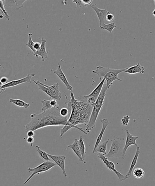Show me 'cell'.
I'll return each mask as SVG.
<instances>
[{"mask_svg": "<svg viewBox=\"0 0 155 186\" xmlns=\"http://www.w3.org/2000/svg\"><path fill=\"white\" fill-rule=\"evenodd\" d=\"M41 43L40 42H34V50L35 51H37L39 50L40 49V48L41 47Z\"/></svg>", "mask_w": 155, "mask_h": 186, "instance_id": "d590c367", "label": "cell"}, {"mask_svg": "<svg viewBox=\"0 0 155 186\" xmlns=\"http://www.w3.org/2000/svg\"><path fill=\"white\" fill-rule=\"evenodd\" d=\"M73 2L76 4L77 8H81V7H86L84 4L82 3L81 0H73Z\"/></svg>", "mask_w": 155, "mask_h": 186, "instance_id": "1f68e13d", "label": "cell"}, {"mask_svg": "<svg viewBox=\"0 0 155 186\" xmlns=\"http://www.w3.org/2000/svg\"><path fill=\"white\" fill-rule=\"evenodd\" d=\"M109 140L101 142L97 147L95 150L93 151V154H94L95 152H98V153L103 154L105 156L107 154L106 149H107V144L109 143Z\"/></svg>", "mask_w": 155, "mask_h": 186, "instance_id": "ffe728a7", "label": "cell"}, {"mask_svg": "<svg viewBox=\"0 0 155 186\" xmlns=\"http://www.w3.org/2000/svg\"><path fill=\"white\" fill-rule=\"evenodd\" d=\"M35 76V75L34 74H30L28 75L25 77L21 79H17V80H12L10 82H8L6 84L3 85L0 88V94L4 92L7 88L10 87H14L17 85H21L23 83H31V79L32 77Z\"/></svg>", "mask_w": 155, "mask_h": 186, "instance_id": "30bf717a", "label": "cell"}, {"mask_svg": "<svg viewBox=\"0 0 155 186\" xmlns=\"http://www.w3.org/2000/svg\"><path fill=\"white\" fill-rule=\"evenodd\" d=\"M108 89L109 88L107 86V84L104 83L101 93L97 99L93 108L92 112L89 123L86 125V130L87 131V133H89L92 129L95 127L96 122L98 118L100 111L103 108L105 97Z\"/></svg>", "mask_w": 155, "mask_h": 186, "instance_id": "3957f363", "label": "cell"}, {"mask_svg": "<svg viewBox=\"0 0 155 186\" xmlns=\"http://www.w3.org/2000/svg\"><path fill=\"white\" fill-rule=\"evenodd\" d=\"M97 155V157L99 158V159L103 161V163H104V164L105 165V166H106V167H107V168L108 169L114 172H115V173L116 174L117 176L118 179H119L121 182H122V181L128 179V178L126 176V175L125 176V175L121 174L120 172H119L117 171L116 169L114 163L111 162V161H109L108 160V158L105 157V155L99 153H98Z\"/></svg>", "mask_w": 155, "mask_h": 186, "instance_id": "ba28073f", "label": "cell"}, {"mask_svg": "<svg viewBox=\"0 0 155 186\" xmlns=\"http://www.w3.org/2000/svg\"><path fill=\"white\" fill-rule=\"evenodd\" d=\"M3 17H4L2 16V15H0V18H1V19H2Z\"/></svg>", "mask_w": 155, "mask_h": 186, "instance_id": "b9f144b4", "label": "cell"}, {"mask_svg": "<svg viewBox=\"0 0 155 186\" xmlns=\"http://www.w3.org/2000/svg\"><path fill=\"white\" fill-rule=\"evenodd\" d=\"M91 7L93 9L95 12L96 13L97 17L99 19V26H101L103 24H104L105 20H106V15H107L108 10L107 9H102L98 8L96 4L91 5Z\"/></svg>", "mask_w": 155, "mask_h": 186, "instance_id": "5bb4252c", "label": "cell"}, {"mask_svg": "<svg viewBox=\"0 0 155 186\" xmlns=\"http://www.w3.org/2000/svg\"><path fill=\"white\" fill-rule=\"evenodd\" d=\"M111 146L109 151L105 155V157L108 159L116 158L120 160H124L126 157L123 154L125 144V139L116 137L111 140Z\"/></svg>", "mask_w": 155, "mask_h": 186, "instance_id": "5b68a950", "label": "cell"}, {"mask_svg": "<svg viewBox=\"0 0 155 186\" xmlns=\"http://www.w3.org/2000/svg\"><path fill=\"white\" fill-rule=\"evenodd\" d=\"M133 172L134 177L137 179H141L145 175L144 170L140 168H137L133 170Z\"/></svg>", "mask_w": 155, "mask_h": 186, "instance_id": "cb8c5ba5", "label": "cell"}, {"mask_svg": "<svg viewBox=\"0 0 155 186\" xmlns=\"http://www.w3.org/2000/svg\"><path fill=\"white\" fill-rule=\"evenodd\" d=\"M154 2L155 3V0H154Z\"/></svg>", "mask_w": 155, "mask_h": 186, "instance_id": "7bdbcfd3", "label": "cell"}, {"mask_svg": "<svg viewBox=\"0 0 155 186\" xmlns=\"http://www.w3.org/2000/svg\"><path fill=\"white\" fill-rule=\"evenodd\" d=\"M140 148L138 146L137 148L136 152L134 156L133 159V160H132V162H131V165H130L129 172H128L127 175H126V176H127L128 178H130V177H131V176H132V172H133V170L135 166L137 164L138 158L139 155L140 154Z\"/></svg>", "mask_w": 155, "mask_h": 186, "instance_id": "ac0fdd59", "label": "cell"}, {"mask_svg": "<svg viewBox=\"0 0 155 186\" xmlns=\"http://www.w3.org/2000/svg\"><path fill=\"white\" fill-rule=\"evenodd\" d=\"M26 1H17V0H14V2L15 3V5L14 6V7H15L16 8V10H18L20 9V8H22L23 7V4Z\"/></svg>", "mask_w": 155, "mask_h": 186, "instance_id": "4dcf8cb0", "label": "cell"}, {"mask_svg": "<svg viewBox=\"0 0 155 186\" xmlns=\"http://www.w3.org/2000/svg\"><path fill=\"white\" fill-rule=\"evenodd\" d=\"M49 157H50L52 161H53L57 166H59L61 168L63 172V175L65 177H67L66 172V168H65V161H66V157L65 155L61 156H55L48 154Z\"/></svg>", "mask_w": 155, "mask_h": 186, "instance_id": "8fae6325", "label": "cell"}, {"mask_svg": "<svg viewBox=\"0 0 155 186\" xmlns=\"http://www.w3.org/2000/svg\"><path fill=\"white\" fill-rule=\"evenodd\" d=\"M114 18V16L113 14L110 13L109 11H108L106 17V21L109 22H112Z\"/></svg>", "mask_w": 155, "mask_h": 186, "instance_id": "d6a6232c", "label": "cell"}, {"mask_svg": "<svg viewBox=\"0 0 155 186\" xmlns=\"http://www.w3.org/2000/svg\"><path fill=\"white\" fill-rule=\"evenodd\" d=\"M105 79L103 78L102 81L100 82L99 84L97 86V87L93 90L92 92L89 95H84V97L86 101L88 102L89 103L94 106L95 102L98 98V96L100 95L103 88V85L105 83Z\"/></svg>", "mask_w": 155, "mask_h": 186, "instance_id": "9c48e42d", "label": "cell"}, {"mask_svg": "<svg viewBox=\"0 0 155 186\" xmlns=\"http://www.w3.org/2000/svg\"><path fill=\"white\" fill-rule=\"evenodd\" d=\"M47 41L44 37H42V43H41V47L39 50L36 51L34 56L38 58L39 56H41L42 60L44 62L46 59L47 58L48 55V52L46 50V45Z\"/></svg>", "mask_w": 155, "mask_h": 186, "instance_id": "2e32d148", "label": "cell"}, {"mask_svg": "<svg viewBox=\"0 0 155 186\" xmlns=\"http://www.w3.org/2000/svg\"><path fill=\"white\" fill-rule=\"evenodd\" d=\"M0 81L2 82V84L3 85H4V84L8 83V79L6 77H2L1 78V79H0Z\"/></svg>", "mask_w": 155, "mask_h": 186, "instance_id": "74e56055", "label": "cell"}, {"mask_svg": "<svg viewBox=\"0 0 155 186\" xmlns=\"http://www.w3.org/2000/svg\"><path fill=\"white\" fill-rule=\"evenodd\" d=\"M145 69L144 67L141 66L139 63H137L135 66H132L130 67H127L125 72L129 74H135L137 73L143 74L145 73Z\"/></svg>", "mask_w": 155, "mask_h": 186, "instance_id": "e0dca14e", "label": "cell"}, {"mask_svg": "<svg viewBox=\"0 0 155 186\" xmlns=\"http://www.w3.org/2000/svg\"><path fill=\"white\" fill-rule=\"evenodd\" d=\"M0 11L2 13H4L5 16L6 18L9 21L10 19V17L7 13V11L5 8L4 1L0 0Z\"/></svg>", "mask_w": 155, "mask_h": 186, "instance_id": "83f0119b", "label": "cell"}, {"mask_svg": "<svg viewBox=\"0 0 155 186\" xmlns=\"http://www.w3.org/2000/svg\"><path fill=\"white\" fill-rule=\"evenodd\" d=\"M53 72L58 76V77L60 79V80L65 84L67 90L70 91H72L73 90V88L71 85H70L66 77L62 71L60 64H58V67L57 70L53 71Z\"/></svg>", "mask_w": 155, "mask_h": 186, "instance_id": "4fadbf2b", "label": "cell"}, {"mask_svg": "<svg viewBox=\"0 0 155 186\" xmlns=\"http://www.w3.org/2000/svg\"><path fill=\"white\" fill-rule=\"evenodd\" d=\"M70 113V111L67 108L63 107L61 108L60 110V115L63 117H67L69 114Z\"/></svg>", "mask_w": 155, "mask_h": 186, "instance_id": "f546056e", "label": "cell"}, {"mask_svg": "<svg viewBox=\"0 0 155 186\" xmlns=\"http://www.w3.org/2000/svg\"><path fill=\"white\" fill-rule=\"evenodd\" d=\"M29 36V41L28 43H25V45H26V46H27L31 51H32V52H33V55H35V53H36V51L34 50V42L32 41V33H29L28 34Z\"/></svg>", "mask_w": 155, "mask_h": 186, "instance_id": "484cf974", "label": "cell"}, {"mask_svg": "<svg viewBox=\"0 0 155 186\" xmlns=\"http://www.w3.org/2000/svg\"><path fill=\"white\" fill-rule=\"evenodd\" d=\"M35 147L37 148V152L39 155V157L43 160L44 161L47 162V161H51V159L49 157L48 153L45 151L41 150V148L38 145L35 146Z\"/></svg>", "mask_w": 155, "mask_h": 186, "instance_id": "603a6c76", "label": "cell"}, {"mask_svg": "<svg viewBox=\"0 0 155 186\" xmlns=\"http://www.w3.org/2000/svg\"><path fill=\"white\" fill-rule=\"evenodd\" d=\"M127 68L125 69H115L111 68L104 67L101 66H97L96 70L93 71V73L98 75L101 79V77H103L105 79L107 86L109 89L113 85V82L115 80L122 81V80L119 78L118 75L121 73L125 72Z\"/></svg>", "mask_w": 155, "mask_h": 186, "instance_id": "277c9868", "label": "cell"}, {"mask_svg": "<svg viewBox=\"0 0 155 186\" xmlns=\"http://www.w3.org/2000/svg\"><path fill=\"white\" fill-rule=\"evenodd\" d=\"M68 147L72 149L74 152L75 153L80 162L83 161L82 158V155H81V150H80V147H79V144H78V140L77 139H75L74 142L72 144L69 145Z\"/></svg>", "mask_w": 155, "mask_h": 186, "instance_id": "d6986e66", "label": "cell"}, {"mask_svg": "<svg viewBox=\"0 0 155 186\" xmlns=\"http://www.w3.org/2000/svg\"><path fill=\"white\" fill-rule=\"evenodd\" d=\"M26 135L28 137H33L35 135V133H34V131L30 130V131L26 132Z\"/></svg>", "mask_w": 155, "mask_h": 186, "instance_id": "f35d334b", "label": "cell"}, {"mask_svg": "<svg viewBox=\"0 0 155 186\" xmlns=\"http://www.w3.org/2000/svg\"><path fill=\"white\" fill-rule=\"evenodd\" d=\"M3 84H2V82H1V81H0V88H1V87H2V86Z\"/></svg>", "mask_w": 155, "mask_h": 186, "instance_id": "60d3db41", "label": "cell"}, {"mask_svg": "<svg viewBox=\"0 0 155 186\" xmlns=\"http://www.w3.org/2000/svg\"><path fill=\"white\" fill-rule=\"evenodd\" d=\"M56 166H57V165L53 161H47V162L44 161L42 164L34 168H28V170L29 172H32V173L24 183V185L27 184L29 181L36 174H39L42 172H46Z\"/></svg>", "mask_w": 155, "mask_h": 186, "instance_id": "52a82bcc", "label": "cell"}, {"mask_svg": "<svg viewBox=\"0 0 155 186\" xmlns=\"http://www.w3.org/2000/svg\"><path fill=\"white\" fill-rule=\"evenodd\" d=\"M116 27L115 22H111L108 24H103L101 26H99V28L101 30H105L111 33L115 28Z\"/></svg>", "mask_w": 155, "mask_h": 186, "instance_id": "d4e9b609", "label": "cell"}, {"mask_svg": "<svg viewBox=\"0 0 155 186\" xmlns=\"http://www.w3.org/2000/svg\"><path fill=\"white\" fill-rule=\"evenodd\" d=\"M131 117L129 115H125L121 118V123L123 126H127L130 121Z\"/></svg>", "mask_w": 155, "mask_h": 186, "instance_id": "f1b7e54d", "label": "cell"}, {"mask_svg": "<svg viewBox=\"0 0 155 186\" xmlns=\"http://www.w3.org/2000/svg\"><path fill=\"white\" fill-rule=\"evenodd\" d=\"M126 133L127 134V138H126L125 146H124V150H123V154L125 157L126 156V152H127V149L130 146L134 145L137 147L138 145L136 143V140L138 139V137L137 136H135L131 134L129 130H126Z\"/></svg>", "mask_w": 155, "mask_h": 186, "instance_id": "7c38bea8", "label": "cell"}, {"mask_svg": "<svg viewBox=\"0 0 155 186\" xmlns=\"http://www.w3.org/2000/svg\"><path fill=\"white\" fill-rule=\"evenodd\" d=\"M50 104L52 108H56L60 107H59V104L57 103V100H55V99H50Z\"/></svg>", "mask_w": 155, "mask_h": 186, "instance_id": "836d02e7", "label": "cell"}, {"mask_svg": "<svg viewBox=\"0 0 155 186\" xmlns=\"http://www.w3.org/2000/svg\"><path fill=\"white\" fill-rule=\"evenodd\" d=\"M9 100L10 102L12 103L13 104L18 107H22L25 109H27L30 107L29 103H27L21 99H10Z\"/></svg>", "mask_w": 155, "mask_h": 186, "instance_id": "7402d4cb", "label": "cell"}, {"mask_svg": "<svg viewBox=\"0 0 155 186\" xmlns=\"http://www.w3.org/2000/svg\"><path fill=\"white\" fill-rule=\"evenodd\" d=\"M50 100H47V99H44L42 101H41L42 106V112L47 111V110H50L52 109V107H51L50 104Z\"/></svg>", "mask_w": 155, "mask_h": 186, "instance_id": "4316f807", "label": "cell"}, {"mask_svg": "<svg viewBox=\"0 0 155 186\" xmlns=\"http://www.w3.org/2000/svg\"><path fill=\"white\" fill-rule=\"evenodd\" d=\"M100 121L102 123V129H101V131H100V134L97 137L94 146V148H93V151H94L95 150L97 147L101 142V140H102V139H103L105 130H106V128H107V127H108V126L109 124V122L108 119H100Z\"/></svg>", "mask_w": 155, "mask_h": 186, "instance_id": "9a60e30c", "label": "cell"}, {"mask_svg": "<svg viewBox=\"0 0 155 186\" xmlns=\"http://www.w3.org/2000/svg\"><path fill=\"white\" fill-rule=\"evenodd\" d=\"M60 107L52 108L40 114H31V120L24 126L26 133L46 127L66 125L68 120L67 117H65L60 115Z\"/></svg>", "mask_w": 155, "mask_h": 186, "instance_id": "7a4b0ae2", "label": "cell"}, {"mask_svg": "<svg viewBox=\"0 0 155 186\" xmlns=\"http://www.w3.org/2000/svg\"><path fill=\"white\" fill-rule=\"evenodd\" d=\"M81 1H82V3L86 6L91 5L93 2L92 0H81Z\"/></svg>", "mask_w": 155, "mask_h": 186, "instance_id": "8d00e7d4", "label": "cell"}, {"mask_svg": "<svg viewBox=\"0 0 155 186\" xmlns=\"http://www.w3.org/2000/svg\"><path fill=\"white\" fill-rule=\"evenodd\" d=\"M34 138L33 137H28L26 139V142L29 144L31 147L33 146V143L34 142Z\"/></svg>", "mask_w": 155, "mask_h": 186, "instance_id": "e575fe53", "label": "cell"}, {"mask_svg": "<svg viewBox=\"0 0 155 186\" xmlns=\"http://www.w3.org/2000/svg\"><path fill=\"white\" fill-rule=\"evenodd\" d=\"M153 16H154V17H155V9L153 11Z\"/></svg>", "mask_w": 155, "mask_h": 186, "instance_id": "ab89813d", "label": "cell"}, {"mask_svg": "<svg viewBox=\"0 0 155 186\" xmlns=\"http://www.w3.org/2000/svg\"><path fill=\"white\" fill-rule=\"evenodd\" d=\"M66 103L67 104L68 109L70 111V116L66 125L60 129V138L72 128H76L88 135V133L83 128L78 127V125L88 124L93 106L86 101L84 95L78 97L76 99L72 92L70 94V99Z\"/></svg>", "mask_w": 155, "mask_h": 186, "instance_id": "6da1fadb", "label": "cell"}, {"mask_svg": "<svg viewBox=\"0 0 155 186\" xmlns=\"http://www.w3.org/2000/svg\"><path fill=\"white\" fill-rule=\"evenodd\" d=\"M78 144L81 150V155L83 161H85L86 156V149L85 145V141L83 139L82 135L80 136L79 140H78Z\"/></svg>", "mask_w": 155, "mask_h": 186, "instance_id": "44dd1931", "label": "cell"}, {"mask_svg": "<svg viewBox=\"0 0 155 186\" xmlns=\"http://www.w3.org/2000/svg\"><path fill=\"white\" fill-rule=\"evenodd\" d=\"M36 85H38L39 90L49 96L52 99L60 100L62 98V95L60 92V86L58 83H55L51 86H49L40 82L39 80H33Z\"/></svg>", "mask_w": 155, "mask_h": 186, "instance_id": "8992f818", "label": "cell"}]
</instances>
